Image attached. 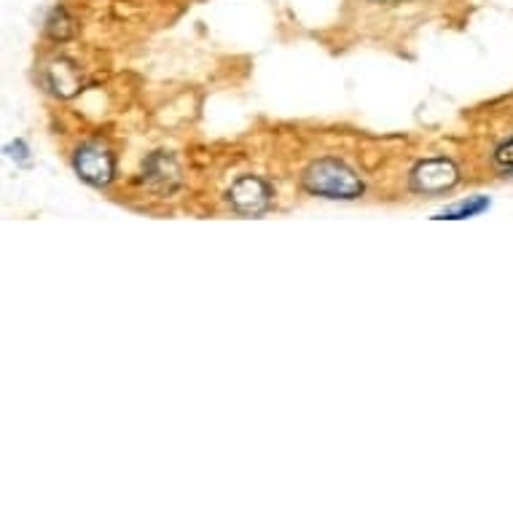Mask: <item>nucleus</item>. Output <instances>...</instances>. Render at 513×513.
Masks as SVG:
<instances>
[{"label": "nucleus", "mask_w": 513, "mask_h": 513, "mask_svg": "<svg viewBox=\"0 0 513 513\" xmlns=\"http://www.w3.org/2000/svg\"><path fill=\"white\" fill-rule=\"evenodd\" d=\"M304 188L326 199H357L363 194L360 177L337 159H320L309 165L304 172Z\"/></svg>", "instance_id": "f257e3e1"}, {"label": "nucleus", "mask_w": 513, "mask_h": 513, "mask_svg": "<svg viewBox=\"0 0 513 513\" xmlns=\"http://www.w3.org/2000/svg\"><path fill=\"white\" fill-rule=\"evenodd\" d=\"M73 165H75V172H78L86 183H92V186H108V183L114 180V154H111L106 146H100V143H86V146H81V148L75 151Z\"/></svg>", "instance_id": "f03ea898"}, {"label": "nucleus", "mask_w": 513, "mask_h": 513, "mask_svg": "<svg viewBox=\"0 0 513 513\" xmlns=\"http://www.w3.org/2000/svg\"><path fill=\"white\" fill-rule=\"evenodd\" d=\"M457 180L459 175L449 159H428V162H419L411 172V188L419 194H444L455 188Z\"/></svg>", "instance_id": "7ed1b4c3"}, {"label": "nucleus", "mask_w": 513, "mask_h": 513, "mask_svg": "<svg viewBox=\"0 0 513 513\" xmlns=\"http://www.w3.org/2000/svg\"><path fill=\"white\" fill-rule=\"evenodd\" d=\"M269 199H272V188L256 175H245V177L234 180V186L228 188V202L239 213H261V210H267Z\"/></svg>", "instance_id": "20e7f679"}, {"label": "nucleus", "mask_w": 513, "mask_h": 513, "mask_svg": "<svg viewBox=\"0 0 513 513\" xmlns=\"http://www.w3.org/2000/svg\"><path fill=\"white\" fill-rule=\"evenodd\" d=\"M489 207V199H484V196H476V199H470V202H459L455 207H447L441 216H438V221H462V218H473V216H478V213H484Z\"/></svg>", "instance_id": "39448f33"}, {"label": "nucleus", "mask_w": 513, "mask_h": 513, "mask_svg": "<svg viewBox=\"0 0 513 513\" xmlns=\"http://www.w3.org/2000/svg\"><path fill=\"white\" fill-rule=\"evenodd\" d=\"M70 19H67V14L59 8V11H55L52 14V19H49V33L55 35V38H67L70 35Z\"/></svg>", "instance_id": "423d86ee"}, {"label": "nucleus", "mask_w": 513, "mask_h": 513, "mask_svg": "<svg viewBox=\"0 0 513 513\" xmlns=\"http://www.w3.org/2000/svg\"><path fill=\"white\" fill-rule=\"evenodd\" d=\"M495 159H498V165H503V167H511V170H513V140L503 143V146L498 148Z\"/></svg>", "instance_id": "0eeeda50"}]
</instances>
